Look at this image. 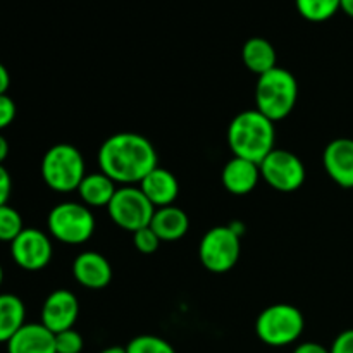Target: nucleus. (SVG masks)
I'll use <instances>...</instances> for the list:
<instances>
[{
  "label": "nucleus",
  "instance_id": "1",
  "mask_svg": "<svg viewBox=\"0 0 353 353\" xmlns=\"http://www.w3.org/2000/svg\"><path fill=\"white\" fill-rule=\"evenodd\" d=\"M100 171L114 183L131 186L157 168L152 141L138 133H117L107 138L99 150Z\"/></svg>",
  "mask_w": 353,
  "mask_h": 353
},
{
  "label": "nucleus",
  "instance_id": "2",
  "mask_svg": "<svg viewBox=\"0 0 353 353\" xmlns=\"http://www.w3.org/2000/svg\"><path fill=\"white\" fill-rule=\"evenodd\" d=\"M274 123L257 109L234 116L228 128V145L234 157L247 159L259 165L274 150Z\"/></svg>",
  "mask_w": 353,
  "mask_h": 353
},
{
  "label": "nucleus",
  "instance_id": "3",
  "mask_svg": "<svg viewBox=\"0 0 353 353\" xmlns=\"http://www.w3.org/2000/svg\"><path fill=\"white\" fill-rule=\"evenodd\" d=\"M299 99V85L288 69L274 68L259 76L255 86V109L272 123L285 119L295 109Z\"/></svg>",
  "mask_w": 353,
  "mask_h": 353
},
{
  "label": "nucleus",
  "instance_id": "4",
  "mask_svg": "<svg viewBox=\"0 0 353 353\" xmlns=\"http://www.w3.org/2000/svg\"><path fill=\"white\" fill-rule=\"evenodd\" d=\"M40 169L45 185L59 193L78 190L86 176L81 152L69 143H57L48 148L41 159Z\"/></svg>",
  "mask_w": 353,
  "mask_h": 353
},
{
  "label": "nucleus",
  "instance_id": "5",
  "mask_svg": "<svg viewBox=\"0 0 353 353\" xmlns=\"http://www.w3.org/2000/svg\"><path fill=\"white\" fill-rule=\"evenodd\" d=\"M305 330L303 314L290 303H274L261 312L255 321V333L269 347H288Z\"/></svg>",
  "mask_w": 353,
  "mask_h": 353
},
{
  "label": "nucleus",
  "instance_id": "6",
  "mask_svg": "<svg viewBox=\"0 0 353 353\" xmlns=\"http://www.w3.org/2000/svg\"><path fill=\"white\" fill-rule=\"evenodd\" d=\"M48 233L61 243L81 245L95 233V217L85 203L62 202L50 210Z\"/></svg>",
  "mask_w": 353,
  "mask_h": 353
},
{
  "label": "nucleus",
  "instance_id": "7",
  "mask_svg": "<svg viewBox=\"0 0 353 353\" xmlns=\"http://www.w3.org/2000/svg\"><path fill=\"white\" fill-rule=\"evenodd\" d=\"M240 234L231 226H216L203 234L199 245V259L207 271L223 274L231 271L240 259Z\"/></svg>",
  "mask_w": 353,
  "mask_h": 353
},
{
  "label": "nucleus",
  "instance_id": "8",
  "mask_svg": "<svg viewBox=\"0 0 353 353\" xmlns=\"http://www.w3.org/2000/svg\"><path fill=\"white\" fill-rule=\"evenodd\" d=\"M107 209L114 224L130 233H137L141 228L150 226L155 214V207L152 205L150 200L140 188L134 186H123L117 190Z\"/></svg>",
  "mask_w": 353,
  "mask_h": 353
},
{
  "label": "nucleus",
  "instance_id": "9",
  "mask_svg": "<svg viewBox=\"0 0 353 353\" xmlns=\"http://www.w3.org/2000/svg\"><path fill=\"white\" fill-rule=\"evenodd\" d=\"M261 176L271 188L292 193L305 183V165L292 152L274 148L261 162Z\"/></svg>",
  "mask_w": 353,
  "mask_h": 353
},
{
  "label": "nucleus",
  "instance_id": "10",
  "mask_svg": "<svg viewBox=\"0 0 353 353\" xmlns=\"http://www.w3.org/2000/svg\"><path fill=\"white\" fill-rule=\"evenodd\" d=\"M52 241L43 231L24 228L23 233L10 243L12 261L24 271H40L52 261Z\"/></svg>",
  "mask_w": 353,
  "mask_h": 353
},
{
  "label": "nucleus",
  "instance_id": "11",
  "mask_svg": "<svg viewBox=\"0 0 353 353\" xmlns=\"http://www.w3.org/2000/svg\"><path fill=\"white\" fill-rule=\"evenodd\" d=\"M79 316V302L69 290H55L41 307V324L54 334L72 330Z\"/></svg>",
  "mask_w": 353,
  "mask_h": 353
},
{
  "label": "nucleus",
  "instance_id": "12",
  "mask_svg": "<svg viewBox=\"0 0 353 353\" xmlns=\"http://www.w3.org/2000/svg\"><path fill=\"white\" fill-rule=\"evenodd\" d=\"M323 165L330 178L343 188H353V140L336 138L324 148Z\"/></svg>",
  "mask_w": 353,
  "mask_h": 353
},
{
  "label": "nucleus",
  "instance_id": "13",
  "mask_svg": "<svg viewBox=\"0 0 353 353\" xmlns=\"http://www.w3.org/2000/svg\"><path fill=\"white\" fill-rule=\"evenodd\" d=\"M72 276L88 290H103L112 281V268L99 252H83L72 264Z\"/></svg>",
  "mask_w": 353,
  "mask_h": 353
},
{
  "label": "nucleus",
  "instance_id": "14",
  "mask_svg": "<svg viewBox=\"0 0 353 353\" xmlns=\"http://www.w3.org/2000/svg\"><path fill=\"white\" fill-rule=\"evenodd\" d=\"M6 345L7 353H57L55 334L41 323L24 324Z\"/></svg>",
  "mask_w": 353,
  "mask_h": 353
},
{
  "label": "nucleus",
  "instance_id": "15",
  "mask_svg": "<svg viewBox=\"0 0 353 353\" xmlns=\"http://www.w3.org/2000/svg\"><path fill=\"white\" fill-rule=\"evenodd\" d=\"M261 178V165L241 157L228 161L223 169V185L231 195H248Z\"/></svg>",
  "mask_w": 353,
  "mask_h": 353
},
{
  "label": "nucleus",
  "instance_id": "16",
  "mask_svg": "<svg viewBox=\"0 0 353 353\" xmlns=\"http://www.w3.org/2000/svg\"><path fill=\"white\" fill-rule=\"evenodd\" d=\"M140 190L145 193L152 205L155 209L168 207L174 203L179 195V183L178 178L171 171L162 168H155L154 171L148 172L140 183Z\"/></svg>",
  "mask_w": 353,
  "mask_h": 353
},
{
  "label": "nucleus",
  "instance_id": "17",
  "mask_svg": "<svg viewBox=\"0 0 353 353\" xmlns=\"http://www.w3.org/2000/svg\"><path fill=\"white\" fill-rule=\"evenodd\" d=\"M150 228L161 238V241H176L188 233L190 219L185 210L179 207H161V209H155Z\"/></svg>",
  "mask_w": 353,
  "mask_h": 353
},
{
  "label": "nucleus",
  "instance_id": "18",
  "mask_svg": "<svg viewBox=\"0 0 353 353\" xmlns=\"http://www.w3.org/2000/svg\"><path fill=\"white\" fill-rule=\"evenodd\" d=\"M241 59H243V64L247 65L248 71L259 76L278 68L276 65L278 55H276L274 45L261 37H254L245 41L243 48H241Z\"/></svg>",
  "mask_w": 353,
  "mask_h": 353
},
{
  "label": "nucleus",
  "instance_id": "19",
  "mask_svg": "<svg viewBox=\"0 0 353 353\" xmlns=\"http://www.w3.org/2000/svg\"><path fill=\"white\" fill-rule=\"evenodd\" d=\"M76 192L79 193L81 202L86 207H107L112 196L116 195L117 188L116 183L100 171L93 172V174H86Z\"/></svg>",
  "mask_w": 353,
  "mask_h": 353
},
{
  "label": "nucleus",
  "instance_id": "20",
  "mask_svg": "<svg viewBox=\"0 0 353 353\" xmlns=\"http://www.w3.org/2000/svg\"><path fill=\"white\" fill-rule=\"evenodd\" d=\"M26 309L19 296L12 293L0 295V343H7L24 326Z\"/></svg>",
  "mask_w": 353,
  "mask_h": 353
},
{
  "label": "nucleus",
  "instance_id": "21",
  "mask_svg": "<svg viewBox=\"0 0 353 353\" xmlns=\"http://www.w3.org/2000/svg\"><path fill=\"white\" fill-rule=\"evenodd\" d=\"M296 10L310 23H324L340 10V0H295Z\"/></svg>",
  "mask_w": 353,
  "mask_h": 353
},
{
  "label": "nucleus",
  "instance_id": "22",
  "mask_svg": "<svg viewBox=\"0 0 353 353\" xmlns=\"http://www.w3.org/2000/svg\"><path fill=\"white\" fill-rule=\"evenodd\" d=\"M23 230L24 226L21 214L10 205L0 207V241L12 243L23 233Z\"/></svg>",
  "mask_w": 353,
  "mask_h": 353
},
{
  "label": "nucleus",
  "instance_id": "23",
  "mask_svg": "<svg viewBox=\"0 0 353 353\" xmlns=\"http://www.w3.org/2000/svg\"><path fill=\"white\" fill-rule=\"evenodd\" d=\"M126 353H176L172 345L154 334H140L128 343Z\"/></svg>",
  "mask_w": 353,
  "mask_h": 353
},
{
  "label": "nucleus",
  "instance_id": "24",
  "mask_svg": "<svg viewBox=\"0 0 353 353\" xmlns=\"http://www.w3.org/2000/svg\"><path fill=\"white\" fill-rule=\"evenodd\" d=\"M85 341L76 330H65L55 334V350L57 353H81Z\"/></svg>",
  "mask_w": 353,
  "mask_h": 353
},
{
  "label": "nucleus",
  "instance_id": "25",
  "mask_svg": "<svg viewBox=\"0 0 353 353\" xmlns=\"http://www.w3.org/2000/svg\"><path fill=\"white\" fill-rule=\"evenodd\" d=\"M133 245L140 254L150 255L157 252L159 245H161V238L155 234V231L150 226H147L133 233Z\"/></svg>",
  "mask_w": 353,
  "mask_h": 353
},
{
  "label": "nucleus",
  "instance_id": "26",
  "mask_svg": "<svg viewBox=\"0 0 353 353\" xmlns=\"http://www.w3.org/2000/svg\"><path fill=\"white\" fill-rule=\"evenodd\" d=\"M16 117V103L9 95H0V131L10 126Z\"/></svg>",
  "mask_w": 353,
  "mask_h": 353
},
{
  "label": "nucleus",
  "instance_id": "27",
  "mask_svg": "<svg viewBox=\"0 0 353 353\" xmlns=\"http://www.w3.org/2000/svg\"><path fill=\"white\" fill-rule=\"evenodd\" d=\"M330 353H353V330H345L334 338Z\"/></svg>",
  "mask_w": 353,
  "mask_h": 353
},
{
  "label": "nucleus",
  "instance_id": "28",
  "mask_svg": "<svg viewBox=\"0 0 353 353\" xmlns=\"http://www.w3.org/2000/svg\"><path fill=\"white\" fill-rule=\"evenodd\" d=\"M10 192H12V179H10L9 171L0 165V207L7 205Z\"/></svg>",
  "mask_w": 353,
  "mask_h": 353
},
{
  "label": "nucleus",
  "instance_id": "29",
  "mask_svg": "<svg viewBox=\"0 0 353 353\" xmlns=\"http://www.w3.org/2000/svg\"><path fill=\"white\" fill-rule=\"evenodd\" d=\"M293 353H330L326 347H323L321 343H314V341H305V343H300L299 347L293 350Z\"/></svg>",
  "mask_w": 353,
  "mask_h": 353
},
{
  "label": "nucleus",
  "instance_id": "30",
  "mask_svg": "<svg viewBox=\"0 0 353 353\" xmlns=\"http://www.w3.org/2000/svg\"><path fill=\"white\" fill-rule=\"evenodd\" d=\"M9 85H10L9 71H7L6 65L0 62V95H6L7 90H9Z\"/></svg>",
  "mask_w": 353,
  "mask_h": 353
},
{
  "label": "nucleus",
  "instance_id": "31",
  "mask_svg": "<svg viewBox=\"0 0 353 353\" xmlns=\"http://www.w3.org/2000/svg\"><path fill=\"white\" fill-rule=\"evenodd\" d=\"M7 155H9V143H7L6 137L0 134V165H3V161L7 159Z\"/></svg>",
  "mask_w": 353,
  "mask_h": 353
},
{
  "label": "nucleus",
  "instance_id": "32",
  "mask_svg": "<svg viewBox=\"0 0 353 353\" xmlns=\"http://www.w3.org/2000/svg\"><path fill=\"white\" fill-rule=\"evenodd\" d=\"M340 9L343 10L347 16L353 17V0H340Z\"/></svg>",
  "mask_w": 353,
  "mask_h": 353
},
{
  "label": "nucleus",
  "instance_id": "33",
  "mask_svg": "<svg viewBox=\"0 0 353 353\" xmlns=\"http://www.w3.org/2000/svg\"><path fill=\"white\" fill-rule=\"evenodd\" d=\"M100 353H126V347H109V348H103Z\"/></svg>",
  "mask_w": 353,
  "mask_h": 353
},
{
  "label": "nucleus",
  "instance_id": "34",
  "mask_svg": "<svg viewBox=\"0 0 353 353\" xmlns=\"http://www.w3.org/2000/svg\"><path fill=\"white\" fill-rule=\"evenodd\" d=\"M3 281V271H2V265H0V285H2Z\"/></svg>",
  "mask_w": 353,
  "mask_h": 353
}]
</instances>
